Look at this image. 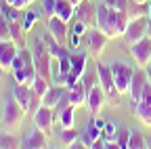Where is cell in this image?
<instances>
[{"instance_id": "obj_39", "label": "cell", "mask_w": 151, "mask_h": 149, "mask_svg": "<svg viewBox=\"0 0 151 149\" xmlns=\"http://www.w3.org/2000/svg\"><path fill=\"white\" fill-rule=\"evenodd\" d=\"M101 2H105L107 6H113V9H118V2H120V0H101Z\"/></svg>"}, {"instance_id": "obj_29", "label": "cell", "mask_w": 151, "mask_h": 149, "mask_svg": "<svg viewBox=\"0 0 151 149\" xmlns=\"http://www.w3.org/2000/svg\"><path fill=\"white\" fill-rule=\"evenodd\" d=\"M118 126H116V122H111V120H107L105 122V126H103V137H105V143H116V139H118Z\"/></svg>"}, {"instance_id": "obj_40", "label": "cell", "mask_w": 151, "mask_h": 149, "mask_svg": "<svg viewBox=\"0 0 151 149\" xmlns=\"http://www.w3.org/2000/svg\"><path fill=\"white\" fill-rule=\"evenodd\" d=\"M145 71H147V80H149V82H151V63H149V65H147V69H145Z\"/></svg>"}, {"instance_id": "obj_3", "label": "cell", "mask_w": 151, "mask_h": 149, "mask_svg": "<svg viewBox=\"0 0 151 149\" xmlns=\"http://www.w3.org/2000/svg\"><path fill=\"white\" fill-rule=\"evenodd\" d=\"M97 76H99V84L107 97V105H120L122 99V92L116 86V80H113V73H111V65H105L103 61L97 59Z\"/></svg>"}, {"instance_id": "obj_30", "label": "cell", "mask_w": 151, "mask_h": 149, "mask_svg": "<svg viewBox=\"0 0 151 149\" xmlns=\"http://www.w3.org/2000/svg\"><path fill=\"white\" fill-rule=\"evenodd\" d=\"M147 145V139L141 135V130H130V141H128V149H143Z\"/></svg>"}, {"instance_id": "obj_18", "label": "cell", "mask_w": 151, "mask_h": 149, "mask_svg": "<svg viewBox=\"0 0 151 149\" xmlns=\"http://www.w3.org/2000/svg\"><path fill=\"white\" fill-rule=\"evenodd\" d=\"M67 95H69V103H71L76 109L82 107V105H86V99H88V88H86L84 80L76 82L71 88H67Z\"/></svg>"}, {"instance_id": "obj_11", "label": "cell", "mask_w": 151, "mask_h": 149, "mask_svg": "<svg viewBox=\"0 0 151 149\" xmlns=\"http://www.w3.org/2000/svg\"><path fill=\"white\" fill-rule=\"evenodd\" d=\"M86 105H88V111H90V116H92V118L101 116L103 107L107 105V97H105V92H103L101 84H94V86L88 90V99H86Z\"/></svg>"}, {"instance_id": "obj_20", "label": "cell", "mask_w": 151, "mask_h": 149, "mask_svg": "<svg viewBox=\"0 0 151 149\" xmlns=\"http://www.w3.org/2000/svg\"><path fill=\"white\" fill-rule=\"evenodd\" d=\"M101 135H103V130L97 126V122H94V120H90V124L80 132V141L84 143V147H92L94 143L101 139Z\"/></svg>"}, {"instance_id": "obj_2", "label": "cell", "mask_w": 151, "mask_h": 149, "mask_svg": "<svg viewBox=\"0 0 151 149\" xmlns=\"http://www.w3.org/2000/svg\"><path fill=\"white\" fill-rule=\"evenodd\" d=\"M32 53H34V67L38 71V76H42V78H46V80L52 82V55L48 53L46 42H44L42 36H38V38H36Z\"/></svg>"}, {"instance_id": "obj_43", "label": "cell", "mask_w": 151, "mask_h": 149, "mask_svg": "<svg viewBox=\"0 0 151 149\" xmlns=\"http://www.w3.org/2000/svg\"><path fill=\"white\" fill-rule=\"evenodd\" d=\"M23 2H25V6H29V4H34V2H36V0H23Z\"/></svg>"}, {"instance_id": "obj_15", "label": "cell", "mask_w": 151, "mask_h": 149, "mask_svg": "<svg viewBox=\"0 0 151 149\" xmlns=\"http://www.w3.org/2000/svg\"><path fill=\"white\" fill-rule=\"evenodd\" d=\"M48 34L52 36V38L59 42V44H63V46H67V38H69V30H67V23L63 21V19H59V17H50L48 19Z\"/></svg>"}, {"instance_id": "obj_6", "label": "cell", "mask_w": 151, "mask_h": 149, "mask_svg": "<svg viewBox=\"0 0 151 149\" xmlns=\"http://www.w3.org/2000/svg\"><path fill=\"white\" fill-rule=\"evenodd\" d=\"M147 30H149V17L143 15L139 17V19H132L126 27V34H124V38L128 44H137L139 40L147 38Z\"/></svg>"}, {"instance_id": "obj_23", "label": "cell", "mask_w": 151, "mask_h": 149, "mask_svg": "<svg viewBox=\"0 0 151 149\" xmlns=\"http://www.w3.org/2000/svg\"><path fill=\"white\" fill-rule=\"evenodd\" d=\"M55 15L59 17V19H63L65 23H69L73 19V15H76V4L71 2V0H57Z\"/></svg>"}, {"instance_id": "obj_10", "label": "cell", "mask_w": 151, "mask_h": 149, "mask_svg": "<svg viewBox=\"0 0 151 149\" xmlns=\"http://www.w3.org/2000/svg\"><path fill=\"white\" fill-rule=\"evenodd\" d=\"M107 40H109V36L105 32H101L99 27H90L88 30V53L94 59H101V55H103V50L107 46Z\"/></svg>"}, {"instance_id": "obj_24", "label": "cell", "mask_w": 151, "mask_h": 149, "mask_svg": "<svg viewBox=\"0 0 151 149\" xmlns=\"http://www.w3.org/2000/svg\"><path fill=\"white\" fill-rule=\"evenodd\" d=\"M65 90H67V86H55V84H52V86L48 88V92H46V95H44V99H42V103L55 109V105H57V103H59V99L63 97V92H65Z\"/></svg>"}, {"instance_id": "obj_13", "label": "cell", "mask_w": 151, "mask_h": 149, "mask_svg": "<svg viewBox=\"0 0 151 149\" xmlns=\"http://www.w3.org/2000/svg\"><path fill=\"white\" fill-rule=\"evenodd\" d=\"M55 122H57L55 120V109L42 103V107L34 114V126L40 128V130H44V132H50L52 126H55Z\"/></svg>"}, {"instance_id": "obj_4", "label": "cell", "mask_w": 151, "mask_h": 149, "mask_svg": "<svg viewBox=\"0 0 151 149\" xmlns=\"http://www.w3.org/2000/svg\"><path fill=\"white\" fill-rule=\"evenodd\" d=\"M27 111L17 103V99L11 95V99H6V105H4V114H2V126L9 132H17V128H21L23 124V118H25Z\"/></svg>"}, {"instance_id": "obj_5", "label": "cell", "mask_w": 151, "mask_h": 149, "mask_svg": "<svg viewBox=\"0 0 151 149\" xmlns=\"http://www.w3.org/2000/svg\"><path fill=\"white\" fill-rule=\"evenodd\" d=\"M111 73H113V80H116L118 90L122 92V95H128L132 76H134V69H132L128 63H124V61H113L111 63Z\"/></svg>"}, {"instance_id": "obj_36", "label": "cell", "mask_w": 151, "mask_h": 149, "mask_svg": "<svg viewBox=\"0 0 151 149\" xmlns=\"http://www.w3.org/2000/svg\"><path fill=\"white\" fill-rule=\"evenodd\" d=\"M78 46H80V36L71 32L69 38H67V48H69V50H78Z\"/></svg>"}, {"instance_id": "obj_44", "label": "cell", "mask_w": 151, "mask_h": 149, "mask_svg": "<svg viewBox=\"0 0 151 149\" xmlns=\"http://www.w3.org/2000/svg\"><path fill=\"white\" fill-rule=\"evenodd\" d=\"M147 36L151 38V19H149V30H147Z\"/></svg>"}, {"instance_id": "obj_46", "label": "cell", "mask_w": 151, "mask_h": 149, "mask_svg": "<svg viewBox=\"0 0 151 149\" xmlns=\"http://www.w3.org/2000/svg\"><path fill=\"white\" fill-rule=\"evenodd\" d=\"M147 149H151V139H147V145H145Z\"/></svg>"}, {"instance_id": "obj_32", "label": "cell", "mask_w": 151, "mask_h": 149, "mask_svg": "<svg viewBox=\"0 0 151 149\" xmlns=\"http://www.w3.org/2000/svg\"><path fill=\"white\" fill-rule=\"evenodd\" d=\"M128 141H130V128H120L118 130V139H116L118 147L120 149H128Z\"/></svg>"}, {"instance_id": "obj_16", "label": "cell", "mask_w": 151, "mask_h": 149, "mask_svg": "<svg viewBox=\"0 0 151 149\" xmlns=\"http://www.w3.org/2000/svg\"><path fill=\"white\" fill-rule=\"evenodd\" d=\"M46 135L48 132H44V130L34 128L32 132L21 141V147L23 149H44V147H48V137Z\"/></svg>"}, {"instance_id": "obj_9", "label": "cell", "mask_w": 151, "mask_h": 149, "mask_svg": "<svg viewBox=\"0 0 151 149\" xmlns=\"http://www.w3.org/2000/svg\"><path fill=\"white\" fill-rule=\"evenodd\" d=\"M134 116H137V120H141L145 126L151 128V82H147L139 103L134 105Z\"/></svg>"}, {"instance_id": "obj_8", "label": "cell", "mask_w": 151, "mask_h": 149, "mask_svg": "<svg viewBox=\"0 0 151 149\" xmlns=\"http://www.w3.org/2000/svg\"><path fill=\"white\" fill-rule=\"evenodd\" d=\"M130 55L141 69H147V65L151 63V38L149 36L139 40L137 44H130Z\"/></svg>"}, {"instance_id": "obj_26", "label": "cell", "mask_w": 151, "mask_h": 149, "mask_svg": "<svg viewBox=\"0 0 151 149\" xmlns=\"http://www.w3.org/2000/svg\"><path fill=\"white\" fill-rule=\"evenodd\" d=\"M57 137H59V143L63 147H73V143L80 139V132H76V128H61Z\"/></svg>"}, {"instance_id": "obj_7", "label": "cell", "mask_w": 151, "mask_h": 149, "mask_svg": "<svg viewBox=\"0 0 151 149\" xmlns=\"http://www.w3.org/2000/svg\"><path fill=\"white\" fill-rule=\"evenodd\" d=\"M86 63H88V53H71V69H69V80H67V88H71L76 82H80L86 73Z\"/></svg>"}, {"instance_id": "obj_27", "label": "cell", "mask_w": 151, "mask_h": 149, "mask_svg": "<svg viewBox=\"0 0 151 149\" xmlns=\"http://www.w3.org/2000/svg\"><path fill=\"white\" fill-rule=\"evenodd\" d=\"M57 122L61 124V128H76V107L69 105L67 109H63V114L57 118Z\"/></svg>"}, {"instance_id": "obj_28", "label": "cell", "mask_w": 151, "mask_h": 149, "mask_svg": "<svg viewBox=\"0 0 151 149\" xmlns=\"http://www.w3.org/2000/svg\"><path fill=\"white\" fill-rule=\"evenodd\" d=\"M0 13H2L9 21H21L23 15H25V11L17 9V6H13V4H6V2H2V6H0Z\"/></svg>"}, {"instance_id": "obj_35", "label": "cell", "mask_w": 151, "mask_h": 149, "mask_svg": "<svg viewBox=\"0 0 151 149\" xmlns=\"http://www.w3.org/2000/svg\"><path fill=\"white\" fill-rule=\"evenodd\" d=\"M42 9L46 13V17H55V9H57V0H42Z\"/></svg>"}, {"instance_id": "obj_33", "label": "cell", "mask_w": 151, "mask_h": 149, "mask_svg": "<svg viewBox=\"0 0 151 149\" xmlns=\"http://www.w3.org/2000/svg\"><path fill=\"white\" fill-rule=\"evenodd\" d=\"M40 19V15L38 13H34V11H25V15H23V27L27 30V32H32V27H34V23Z\"/></svg>"}, {"instance_id": "obj_42", "label": "cell", "mask_w": 151, "mask_h": 149, "mask_svg": "<svg viewBox=\"0 0 151 149\" xmlns=\"http://www.w3.org/2000/svg\"><path fill=\"white\" fill-rule=\"evenodd\" d=\"M4 73H6V69H4L2 65H0V80H2V78H4Z\"/></svg>"}, {"instance_id": "obj_25", "label": "cell", "mask_w": 151, "mask_h": 149, "mask_svg": "<svg viewBox=\"0 0 151 149\" xmlns=\"http://www.w3.org/2000/svg\"><path fill=\"white\" fill-rule=\"evenodd\" d=\"M17 147H21V139L15 132L0 130V149H17Z\"/></svg>"}, {"instance_id": "obj_14", "label": "cell", "mask_w": 151, "mask_h": 149, "mask_svg": "<svg viewBox=\"0 0 151 149\" xmlns=\"http://www.w3.org/2000/svg\"><path fill=\"white\" fill-rule=\"evenodd\" d=\"M147 71H143L141 67L134 71V76H132V82H130V90H128V97H130V103L132 105H137L141 95H143V90L147 86Z\"/></svg>"}, {"instance_id": "obj_38", "label": "cell", "mask_w": 151, "mask_h": 149, "mask_svg": "<svg viewBox=\"0 0 151 149\" xmlns=\"http://www.w3.org/2000/svg\"><path fill=\"white\" fill-rule=\"evenodd\" d=\"M2 2H6V4H13V6H17V9H21V11H25V9H27L23 0H2Z\"/></svg>"}, {"instance_id": "obj_45", "label": "cell", "mask_w": 151, "mask_h": 149, "mask_svg": "<svg viewBox=\"0 0 151 149\" xmlns=\"http://www.w3.org/2000/svg\"><path fill=\"white\" fill-rule=\"evenodd\" d=\"M147 17L151 19V2H149V9H147Z\"/></svg>"}, {"instance_id": "obj_12", "label": "cell", "mask_w": 151, "mask_h": 149, "mask_svg": "<svg viewBox=\"0 0 151 149\" xmlns=\"http://www.w3.org/2000/svg\"><path fill=\"white\" fill-rule=\"evenodd\" d=\"M76 19L82 21L88 30L97 27V6H92L90 0H82V2L76 6Z\"/></svg>"}, {"instance_id": "obj_34", "label": "cell", "mask_w": 151, "mask_h": 149, "mask_svg": "<svg viewBox=\"0 0 151 149\" xmlns=\"http://www.w3.org/2000/svg\"><path fill=\"white\" fill-rule=\"evenodd\" d=\"M40 107H42V95H38V92L32 88V105H29V111H27V114H32V116H34Z\"/></svg>"}, {"instance_id": "obj_19", "label": "cell", "mask_w": 151, "mask_h": 149, "mask_svg": "<svg viewBox=\"0 0 151 149\" xmlns=\"http://www.w3.org/2000/svg\"><path fill=\"white\" fill-rule=\"evenodd\" d=\"M13 78H15V82H17V84L32 86V84H34V80L38 78V71H36L34 63H29V65H25V67H21V69H13Z\"/></svg>"}, {"instance_id": "obj_31", "label": "cell", "mask_w": 151, "mask_h": 149, "mask_svg": "<svg viewBox=\"0 0 151 149\" xmlns=\"http://www.w3.org/2000/svg\"><path fill=\"white\" fill-rule=\"evenodd\" d=\"M11 40V21L0 13V42Z\"/></svg>"}, {"instance_id": "obj_17", "label": "cell", "mask_w": 151, "mask_h": 149, "mask_svg": "<svg viewBox=\"0 0 151 149\" xmlns=\"http://www.w3.org/2000/svg\"><path fill=\"white\" fill-rule=\"evenodd\" d=\"M17 44L13 40H6V42H0V65H2L6 71L13 69V61L17 57Z\"/></svg>"}, {"instance_id": "obj_21", "label": "cell", "mask_w": 151, "mask_h": 149, "mask_svg": "<svg viewBox=\"0 0 151 149\" xmlns=\"http://www.w3.org/2000/svg\"><path fill=\"white\" fill-rule=\"evenodd\" d=\"M11 95L17 99V103L21 105L25 111H29V105H32V86H23V84H17L15 82Z\"/></svg>"}, {"instance_id": "obj_41", "label": "cell", "mask_w": 151, "mask_h": 149, "mask_svg": "<svg viewBox=\"0 0 151 149\" xmlns=\"http://www.w3.org/2000/svg\"><path fill=\"white\" fill-rule=\"evenodd\" d=\"M132 2H137V4H149L151 0H132Z\"/></svg>"}, {"instance_id": "obj_37", "label": "cell", "mask_w": 151, "mask_h": 149, "mask_svg": "<svg viewBox=\"0 0 151 149\" xmlns=\"http://www.w3.org/2000/svg\"><path fill=\"white\" fill-rule=\"evenodd\" d=\"M86 30H88V27H86V25H84L82 21H78V19H76V21H73V30H71L73 34H78V36H82V34H84Z\"/></svg>"}, {"instance_id": "obj_1", "label": "cell", "mask_w": 151, "mask_h": 149, "mask_svg": "<svg viewBox=\"0 0 151 149\" xmlns=\"http://www.w3.org/2000/svg\"><path fill=\"white\" fill-rule=\"evenodd\" d=\"M128 23H130V17L126 11H118L113 6H107L105 2L97 4V27L101 32H105L109 38L124 36Z\"/></svg>"}, {"instance_id": "obj_22", "label": "cell", "mask_w": 151, "mask_h": 149, "mask_svg": "<svg viewBox=\"0 0 151 149\" xmlns=\"http://www.w3.org/2000/svg\"><path fill=\"white\" fill-rule=\"evenodd\" d=\"M11 40L17 44V48L27 46V30L23 27L21 21H11Z\"/></svg>"}]
</instances>
